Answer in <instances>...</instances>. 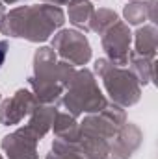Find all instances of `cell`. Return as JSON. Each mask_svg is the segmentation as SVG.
<instances>
[{"label":"cell","mask_w":158,"mask_h":159,"mask_svg":"<svg viewBox=\"0 0 158 159\" xmlns=\"http://www.w3.org/2000/svg\"><path fill=\"white\" fill-rule=\"evenodd\" d=\"M4 57H6V43H0V65L4 63Z\"/></svg>","instance_id":"1"}]
</instances>
